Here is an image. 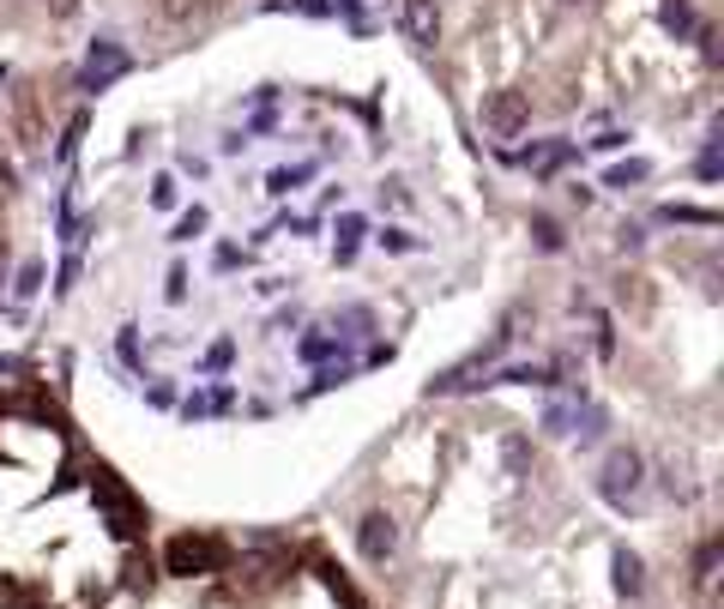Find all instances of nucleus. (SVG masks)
Here are the masks:
<instances>
[{
	"label": "nucleus",
	"instance_id": "14",
	"mask_svg": "<svg viewBox=\"0 0 724 609\" xmlns=\"http://www.w3.org/2000/svg\"><path fill=\"white\" fill-rule=\"evenodd\" d=\"M205 224H212V217H205V205H193V212H181V217H175V242H193V236H205Z\"/></svg>",
	"mask_w": 724,
	"mask_h": 609
},
{
	"label": "nucleus",
	"instance_id": "12",
	"mask_svg": "<svg viewBox=\"0 0 724 609\" xmlns=\"http://www.w3.org/2000/svg\"><path fill=\"white\" fill-rule=\"evenodd\" d=\"M308 175H315V163H296V170H272V175H266V193H278V200H284V193L302 188Z\"/></svg>",
	"mask_w": 724,
	"mask_h": 609
},
{
	"label": "nucleus",
	"instance_id": "28",
	"mask_svg": "<svg viewBox=\"0 0 724 609\" xmlns=\"http://www.w3.org/2000/svg\"><path fill=\"white\" fill-rule=\"evenodd\" d=\"M0 85H7V67H0Z\"/></svg>",
	"mask_w": 724,
	"mask_h": 609
},
{
	"label": "nucleus",
	"instance_id": "5",
	"mask_svg": "<svg viewBox=\"0 0 724 609\" xmlns=\"http://www.w3.org/2000/svg\"><path fill=\"white\" fill-rule=\"evenodd\" d=\"M134 67V55H127L115 36H97L91 43V55H85V67H79V90H103V85H115L121 73Z\"/></svg>",
	"mask_w": 724,
	"mask_h": 609
},
{
	"label": "nucleus",
	"instance_id": "7",
	"mask_svg": "<svg viewBox=\"0 0 724 609\" xmlns=\"http://www.w3.org/2000/svg\"><path fill=\"white\" fill-rule=\"evenodd\" d=\"M398 31H405L411 43L429 49L435 36H441V12H435V0H398Z\"/></svg>",
	"mask_w": 724,
	"mask_h": 609
},
{
	"label": "nucleus",
	"instance_id": "9",
	"mask_svg": "<svg viewBox=\"0 0 724 609\" xmlns=\"http://www.w3.org/2000/svg\"><path fill=\"white\" fill-rule=\"evenodd\" d=\"M7 410H19V417H36V423H55V398H43V393H19V398H7Z\"/></svg>",
	"mask_w": 724,
	"mask_h": 609
},
{
	"label": "nucleus",
	"instance_id": "25",
	"mask_svg": "<svg viewBox=\"0 0 724 609\" xmlns=\"http://www.w3.org/2000/svg\"><path fill=\"white\" fill-rule=\"evenodd\" d=\"M36 284H43V266H36V260H31V266H24V271H19V296H31V290H36Z\"/></svg>",
	"mask_w": 724,
	"mask_h": 609
},
{
	"label": "nucleus",
	"instance_id": "21",
	"mask_svg": "<svg viewBox=\"0 0 724 609\" xmlns=\"http://www.w3.org/2000/svg\"><path fill=\"white\" fill-rule=\"evenodd\" d=\"M381 248H393V254H411V248H417V236H405V229H381Z\"/></svg>",
	"mask_w": 724,
	"mask_h": 609
},
{
	"label": "nucleus",
	"instance_id": "4",
	"mask_svg": "<svg viewBox=\"0 0 724 609\" xmlns=\"http://www.w3.org/2000/svg\"><path fill=\"white\" fill-rule=\"evenodd\" d=\"M525 121H532V97L525 90H489L483 97V127L496 139H520Z\"/></svg>",
	"mask_w": 724,
	"mask_h": 609
},
{
	"label": "nucleus",
	"instance_id": "17",
	"mask_svg": "<svg viewBox=\"0 0 724 609\" xmlns=\"http://www.w3.org/2000/svg\"><path fill=\"white\" fill-rule=\"evenodd\" d=\"M356 236H362V217H339V260L356 254Z\"/></svg>",
	"mask_w": 724,
	"mask_h": 609
},
{
	"label": "nucleus",
	"instance_id": "18",
	"mask_svg": "<svg viewBox=\"0 0 724 609\" xmlns=\"http://www.w3.org/2000/svg\"><path fill=\"white\" fill-rule=\"evenodd\" d=\"M151 205H158V212H170V205H175V175H158V181H151Z\"/></svg>",
	"mask_w": 724,
	"mask_h": 609
},
{
	"label": "nucleus",
	"instance_id": "10",
	"mask_svg": "<svg viewBox=\"0 0 724 609\" xmlns=\"http://www.w3.org/2000/svg\"><path fill=\"white\" fill-rule=\"evenodd\" d=\"M658 19H664V31H677V36L701 31V24H694V12H689V0H664V7H658Z\"/></svg>",
	"mask_w": 724,
	"mask_h": 609
},
{
	"label": "nucleus",
	"instance_id": "13",
	"mask_svg": "<svg viewBox=\"0 0 724 609\" xmlns=\"http://www.w3.org/2000/svg\"><path fill=\"white\" fill-rule=\"evenodd\" d=\"M646 175H652V163H646V158H628V163H616V170L604 175V188H634V181H646Z\"/></svg>",
	"mask_w": 724,
	"mask_h": 609
},
{
	"label": "nucleus",
	"instance_id": "19",
	"mask_svg": "<svg viewBox=\"0 0 724 609\" xmlns=\"http://www.w3.org/2000/svg\"><path fill=\"white\" fill-rule=\"evenodd\" d=\"M158 12L170 24H181V19H193V12H200V0H158Z\"/></svg>",
	"mask_w": 724,
	"mask_h": 609
},
{
	"label": "nucleus",
	"instance_id": "16",
	"mask_svg": "<svg viewBox=\"0 0 724 609\" xmlns=\"http://www.w3.org/2000/svg\"><path fill=\"white\" fill-rule=\"evenodd\" d=\"M151 579H158L151 574V562L146 555H134V562H127V591H151Z\"/></svg>",
	"mask_w": 724,
	"mask_h": 609
},
{
	"label": "nucleus",
	"instance_id": "2",
	"mask_svg": "<svg viewBox=\"0 0 724 609\" xmlns=\"http://www.w3.org/2000/svg\"><path fill=\"white\" fill-rule=\"evenodd\" d=\"M163 567L181 574V579H193V574H224V567H230V549H224L217 537H170Z\"/></svg>",
	"mask_w": 724,
	"mask_h": 609
},
{
	"label": "nucleus",
	"instance_id": "29",
	"mask_svg": "<svg viewBox=\"0 0 724 609\" xmlns=\"http://www.w3.org/2000/svg\"><path fill=\"white\" fill-rule=\"evenodd\" d=\"M567 7H579V0H567Z\"/></svg>",
	"mask_w": 724,
	"mask_h": 609
},
{
	"label": "nucleus",
	"instance_id": "3",
	"mask_svg": "<svg viewBox=\"0 0 724 609\" xmlns=\"http://www.w3.org/2000/svg\"><path fill=\"white\" fill-rule=\"evenodd\" d=\"M640 483H646V459L634 447H616L610 459H604V477H598L604 501H610V507H628V501L640 495Z\"/></svg>",
	"mask_w": 724,
	"mask_h": 609
},
{
	"label": "nucleus",
	"instance_id": "24",
	"mask_svg": "<svg viewBox=\"0 0 724 609\" xmlns=\"http://www.w3.org/2000/svg\"><path fill=\"white\" fill-rule=\"evenodd\" d=\"M332 356V339H302V362H327Z\"/></svg>",
	"mask_w": 724,
	"mask_h": 609
},
{
	"label": "nucleus",
	"instance_id": "27",
	"mask_svg": "<svg viewBox=\"0 0 724 609\" xmlns=\"http://www.w3.org/2000/svg\"><path fill=\"white\" fill-rule=\"evenodd\" d=\"M718 170H724V163H718V146H713V151L701 158V181H718Z\"/></svg>",
	"mask_w": 724,
	"mask_h": 609
},
{
	"label": "nucleus",
	"instance_id": "11",
	"mask_svg": "<svg viewBox=\"0 0 724 609\" xmlns=\"http://www.w3.org/2000/svg\"><path fill=\"white\" fill-rule=\"evenodd\" d=\"M579 405H586V398H579ZM579 405H550V410H543V435H574Z\"/></svg>",
	"mask_w": 724,
	"mask_h": 609
},
{
	"label": "nucleus",
	"instance_id": "6",
	"mask_svg": "<svg viewBox=\"0 0 724 609\" xmlns=\"http://www.w3.org/2000/svg\"><path fill=\"white\" fill-rule=\"evenodd\" d=\"M356 549H362V562L381 567L386 555L398 549V525H393V513H362V525H356Z\"/></svg>",
	"mask_w": 724,
	"mask_h": 609
},
{
	"label": "nucleus",
	"instance_id": "1",
	"mask_svg": "<svg viewBox=\"0 0 724 609\" xmlns=\"http://www.w3.org/2000/svg\"><path fill=\"white\" fill-rule=\"evenodd\" d=\"M91 501L103 507V520H109V531L121 543H134L139 531H146V507L134 501V489H127L115 471H103V464H91Z\"/></svg>",
	"mask_w": 724,
	"mask_h": 609
},
{
	"label": "nucleus",
	"instance_id": "23",
	"mask_svg": "<svg viewBox=\"0 0 724 609\" xmlns=\"http://www.w3.org/2000/svg\"><path fill=\"white\" fill-rule=\"evenodd\" d=\"M115 344H121V362H127V368H139V339H134V327H121V339H115Z\"/></svg>",
	"mask_w": 724,
	"mask_h": 609
},
{
	"label": "nucleus",
	"instance_id": "26",
	"mask_svg": "<svg viewBox=\"0 0 724 609\" xmlns=\"http://www.w3.org/2000/svg\"><path fill=\"white\" fill-rule=\"evenodd\" d=\"M224 362H230V339H217L212 350H205V368H224Z\"/></svg>",
	"mask_w": 724,
	"mask_h": 609
},
{
	"label": "nucleus",
	"instance_id": "22",
	"mask_svg": "<svg viewBox=\"0 0 724 609\" xmlns=\"http://www.w3.org/2000/svg\"><path fill=\"white\" fill-rule=\"evenodd\" d=\"M163 296H170V302H188V271H170V278H163Z\"/></svg>",
	"mask_w": 724,
	"mask_h": 609
},
{
	"label": "nucleus",
	"instance_id": "15",
	"mask_svg": "<svg viewBox=\"0 0 724 609\" xmlns=\"http://www.w3.org/2000/svg\"><path fill=\"white\" fill-rule=\"evenodd\" d=\"M532 236H537V248H543V254H555V248H562V224H555V217H537V224H532Z\"/></svg>",
	"mask_w": 724,
	"mask_h": 609
},
{
	"label": "nucleus",
	"instance_id": "20",
	"mask_svg": "<svg viewBox=\"0 0 724 609\" xmlns=\"http://www.w3.org/2000/svg\"><path fill=\"white\" fill-rule=\"evenodd\" d=\"M713 567H718V543H706V549L694 555V579L706 586V579H713Z\"/></svg>",
	"mask_w": 724,
	"mask_h": 609
},
{
	"label": "nucleus",
	"instance_id": "8",
	"mask_svg": "<svg viewBox=\"0 0 724 609\" xmlns=\"http://www.w3.org/2000/svg\"><path fill=\"white\" fill-rule=\"evenodd\" d=\"M610 574H616V591H622V598H640V591H646V562L634 549H616L610 555Z\"/></svg>",
	"mask_w": 724,
	"mask_h": 609
}]
</instances>
